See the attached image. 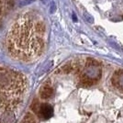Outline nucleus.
<instances>
[{
    "instance_id": "1",
    "label": "nucleus",
    "mask_w": 123,
    "mask_h": 123,
    "mask_svg": "<svg viewBox=\"0 0 123 123\" xmlns=\"http://www.w3.org/2000/svg\"><path fill=\"white\" fill-rule=\"evenodd\" d=\"M44 23L38 17L26 14L11 28L7 48L12 56L30 60L39 55L44 45Z\"/></svg>"
},
{
    "instance_id": "2",
    "label": "nucleus",
    "mask_w": 123,
    "mask_h": 123,
    "mask_svg": "<svg viewBox=\"0 0 123 123\" xmlns=\"http://www.w3.org/2000/svg\"><path fill=\"white\" fill-rule=\"evenodd\" d=\"M26 89V78L11 69L0 68V101L6 108L17 104Z\"/></svg>"
},
{
    "instance_id": "3",
    "label": "nucleus",
    "mask_w": 123,
    "mask_h": 123,
    "mask_svg": "<svg viewBox=\"0 0 123 123\" xmlns=\"http://www.w3.org/2000/svg\"><path fill=\"white\" fill-rule=\"evenodd\" d=\"M33 111L39 115V117L42 118H50L53 114V108L50 104H37L33 106Z\"/></svg>"
},
{
    "instance_id": "4",
    "label": "nucleus",
    "mask_w": 123,
    "mask_h": 123,
    "mask_svg": "<svg viewBox=\"0 0 123 123\" xmlns=\"http://www.w3.org/2000/svg\"><path fill=\"white\" fill-rule=\"evenodd\" d=\"M53 88L51 86V84H45L41 87V92H40V97L42 99H49L53 96Z\"/></svg>"
},
{
    "instance_id": "5",
    "label": "nucleus",
    "mask_w": 123,
    "mask_h": 123,
    "mask_svg": "<svg viewBox=\"0 0 123 123\" xmlns=\"http://www.w3.org/2000/svg\"><path fill=\"white\" fill-rule=\"evenodd\" d=\"M23 123H36V121H35V118L33 116H31V114H28L24 118Z\"/></svg>"
},
{
    "instance_id": "6",
    "label": "nucleus",
    "mask_w": 123,
    "mask_h": 123,
    "mask_svg": "<svg viewBox=\"0 0 123 123\" xmlns=\"http://www.w3.org/2000/svg\"><path fill=\"white\" fill-rule=\"evenodd\" d=\"M83 15H84V18H86V19L88 22H90V23H92L93 21H94V19H93V17L91 15H89L88 13H86V11L83 13Z\"/></svg>"
}]
</instances>
